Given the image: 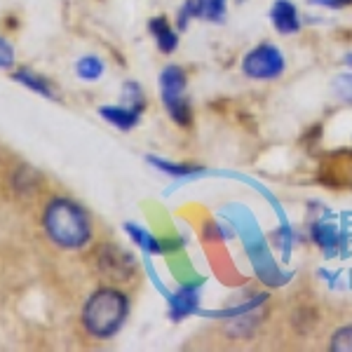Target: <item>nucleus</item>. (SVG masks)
<instances>
[{
  "label": "nucleus",
  "mask_w": 352,
  "mask_h": 352,
  "mask_svg": "<svg viewBox=\"0 0 352 352\" xmlns=\"http://www.w3.org/2000/svg\"><path fill=\"white\" fill-rule=\"evenodd\" d=\"M43 226L47 237L61 249H82L92 240V221L78 202L54 197L45 207Z\"/></svg>",
  "instance_id": "obj_1"
},
{
  "label": "nucleus",
  "mask_w": 352,
  "mask_h": 352,
  "mask_svg": "<svg viewBox=\"0 0 352 352\" xmlns=\"http://www.w3.org/2000/svg\"><path fill=\"white\" fill-rule=\"evenodd\" d=\"M127 312L129 300L120 289L101 287L85 303L82 324L94 338H111L120 331V327L127 320Z\"/></svg>",
  "instance_id": "obj_2"
},
{
  "label": "nucleus",
  "mask_w": 352,
  "mask_h": 352,
  "mask_svg": "<svg viewBox=\"0 0 352 352\" xmlns=\"http://www.w3.org/2000/svg\"><path fill=\"white\" fill-rule=\"evenodd\" d=\"M160 94L162 104L167 109L169 118L181 124V127H188L192 120L190 104L186 99V73L179 66H164L160 73Z\"/></svg>",
  "instance_id": "obj_3"
},
{
  "label": "nucleus",
  "mask_w": 352,
  "mask_h": 352,
  "mask_svg": "<svg viewBox=\"0 0 352 352\" xmlns=\"http://www.w3.org/2000/svg\"><path fill=\"white\" fill-rule=\"evenodd\" d=\"M242 73L252 80H275L285 73V54L270 43L258 45L244 56Z\"/></svg>",
  "instance_id": "obj_4"
},
{
  "label": "nucleus",
  "mask_w": 352,
  "mask_h": 352,
  "mask_svg": "<svg viewBox=\"0 0 352 352\" xmlns=\"http://www.w3.org/2000/svg\"><path fill=\"white\" fill-rule=\"evenodd\" d=\"M96 265H99V272L104 275V280L109 282H124L134 275L136 263L134 258L129 256L127 252H122L120 247H101L99 258H96Z\"/></svg>",
  "instance_id": "obj_5"
},
{
  "label": "nucleus",
  "mask_w": 352,
  "mask_h": 352,
  "mask_svg": "<svg viewBox=\"0 0 352 352\" xmlns=\"http://www.w3.org/2000/svg\"><path fill=\"white\" fill-rule=\"evenodd\" d=\"M190 19L221 24L226 21V0H186L179 12V28L188 26Z\"/></svg>",
  "instance_id": "obj_6"
},
{
  "label": "nucleus",
  "mask_w": 352,
  "mask_h": 352,
  "mask_svg": "<svg viewBox=\"0 0 352 352\" xmlns=\"http://www.w3.org/2000/svg\"><path fill=\"white\" fill-rule=\"evenodd\" d=\"M200 285H186L181 287L179 292L169 296V320L181 322L186 317H190L192 312H197V305H200Z\"/></svg>",
  "instance_id": "obj_7"
},
{
  "label": "nucleus",
  "mask_w": 352,
  "mask_h": 352,
  "mask_svg": "<svg viewBox=\"0 0 352 352\" xmlns=\"http://www.w3.org/2000/svg\"><path fill=\"white\" fill-rule=\"evenodd\" d=\"M270 21L282 36H292L300 28V14L292 0H275L270 8Z\"/></svg>",
  "instance_id": "obj_8"
},
{
  "label": "nucleus",
  "mask_w": 352,
  "mask_h": 352,
  "mask_svg": "<svg viewBox=\"0 0 352 352\" xmlns=\"http://www.w3.org/2000/svg\"><path fill=\"white\" fill-rule=\"evenodd\" d=\"M99 116L104 118L106 122H111L113 127L122 129V132H129V129H134L136 124H139V120H141V111H136V109H132V106H127V104L101 106Z\"/></svg>",
  "instance_id": "obj_9"
},
{
  "label": "nucleus",
  "mask_w": 352,
  "mask_h": 352,
  "mask_svg": "<svg viewBox=\"0 0 352 352\" xmlns=\"http://www.w3.org/2000/svg\"><path fill=\"white\" fill-rule=\"evenodd\" d=\"M148 28H151L153 38H155V43H157V50H160L162 54H172L174 50L179 47V33L169 26V21L164 19V16H155V19H151Z\"/></svg>",
  "instance_id": "obj_10"
},
{
  "label": "nucleus",
  "mask_w": 352,
  "mask_h": 352,
  "mask_svg": "<svg viewBox=\"0 0 352 352\" xmlns=\"http://www.w3.org/2000/svg\"><path fill=\"white\" fill-rule=\"evenodd\" d=\"M12 80L24 85L26 89H31V92L45 96V99H56V92L52 87V82L47 80V78L38 76L36 71H31V68H19V71L12 73Z\"/></svg>",
  "instance_id": "obj_11"
},
{
  "label": "nucleus",
  "mask_w": 352,
  "mask_h": 352,
  "mask_svg": "<svg viewBox=\"0 0 352 352\" xmlns=\"http://www.w3.org/2000/svg\"><path fill=\"white\" fill-rule=\"evenodd\" d=\"M124 232H127V235L132 237V242L136 244V247H139L144 254H148V256H157V254L164 252V247L160 244V240H157V237H153L151 232L146 230V228H141V226L124 223Z\"/></svg>",
  "instance_id": "obj_12"
},
{
  "label": "nucleus",
  "mask_w": 352,
  "mask_h": 352,
  "mask_svg": "<svg viewBox=\"0 0 352 352\" xmlns=\"http://www.w3.org/2000/svg\"><path fill=\"white\" fill-rule=\"evenodd\" d=\"M151 167H155L157 172L174 176V179H190V176L202 174V167H192V164H181V162H172V160H162L157 155H148L146 157Z\"/></svg>",
  "instance_id": "obj_13"
},
{
  "label": "nucleus",
  "mask_w": 352,
  "mask_h": 352,
  "mask_svg": "<svg viewBox=\"0 0 352 352\" xmlns=\"http://www.w3.org/2000/svg\"><path fill=\"white\" fill-rule=\"evenodd\" d=\"M312 240L320 249H324L327 254H333L340 247V235L333 226L329 223H315L312 226Z\"/></svg>",
  "instance_id": "obj_14"
},
{
  "label": "nucleus",
  "mask_w": 352,
  "mask_h": 352,
  "mask_svg": "<svg viewBox=\"0 0 352 352\" xmlns=\"http://www.w3.org/2000/svg\"><path fill=\"white\" fill-rule=\"evenodd\" d=\"M76 73L85 82H96L101 76H104V61L94 54H87V56H82V59H78Z\"/></svg>",
  "instance_id": "obj_15"
},
{
  "label": "nucleus",
  "mask_w": 352,
  "mask_h": 352,
  "mask_svg": "<svg viewBox=\"0 0 352 352\" xmlns=\"http://www.w3.org/2000/svg\"><path fill=\"white\" fill-rule=\"evenodd\" d=\"M122 99H124V104L132 106V109L141 111V113L146 111V94H144V89H141L139 82H134V80L124 82L122 85Z\"/></svg>",
  "instance_id": "obj_16"
},
{
  "label": "nucleus",
  "mask_w": 352,
  "mask_h": 352,
  "mask_svg": "<svg viewBox=\"0 0 352 352\" xmlns=\"http://www.w3.org/2000/svg\"><path fill=\"white\" fill-rule=\"evenodd\" d=\"M331 350L336 352H352V324L340 327L331 336Z\"/></svg>",
  "instance_id": "obj_17"
},
{
  "label": "nucleus",
  "mask_w": 352,
  "mask_h": 352,
  "mask_svg": "<svg viewBox=\"0 0 352 352\" xmlns=\"http://www.w3.org/2000/svg\"><path fill=\"white\" fill-rule=\"evenodd\" d=\"M333 92H336L345 104H352V73H343L333 80Z\"/></svg>",
  "instance_id": "obj_18"
},
{
  "label": "nucleus",
  "mask_w": 352,
  "mask_h": 352,
  "mask_svg": "<svg viewBox=\"0 0 352 352\" xmlns=\"http://www.w3.org/2000/svg\"><path fill=\"white\" fill-rule=\"evenodd\" d=\"M14 64V50L5 38H0V68H10Z\"/></svg>",
  "instance_id": "obj_19"
},
{
  "label": "nucleus",
  "mask_w": 352,
  "mask_h": 352,
  "mask_svg": "<svg viewBox=\"0 0 352 352\" xmlns=\"http://www.w3.org/2000/svg\"><path fill=\"white\" fill-rule=\"evenodd\" d=\"M312 5H322V8H329V10H343V8H350L352 0H310Z\"/></svg>",
  "instance_id": "obj_20"
}]
</instances>
